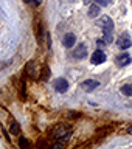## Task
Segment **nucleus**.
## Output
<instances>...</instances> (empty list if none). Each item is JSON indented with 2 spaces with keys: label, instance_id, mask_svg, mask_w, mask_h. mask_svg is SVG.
I'll return each instance as SVG.
<instances>
[{
  "label": "nucleus",
  "instance_id": "7",
  "mask_svg": "<svg viewBox=\"0 0 132 149\" xmlns=\"http://www.w3.org/2000/svg\"><path fill=\"white\" fill-rule=\"evenodd\" d=\"M73 56H75L76 59H84V58H86V56H87V48H86V45H82V44L78 45L76 50L73 51Z\"/></svg>",
  "mask_w": 132,
  "mask_h": 149
},
{
  "label": "nucleus",
  "instance_id": "10",
  "mask_svg": "<svg viewBox=\"0 0 132 149\" xmlns=\"http://www.w3.org/2000/svg\"><path fill=\"white\" fill-rule=\"evenodd\" d=\"M100 14V5H92L89 9V17H96Z\"/></svg>",
  "mask_w": 132,
  "mask_h": 149
},
{
  "label": "nucleus",
  "instance_id": "1",
  "mask_svg": "<svg viewBox=\"0 0 132 149\" xmlns=\"http://www.w3.org/2000/svg\"><path fill=\"white\" fill-rule=\"evenodd\" d=\"M98 25L101 26V30L104 33H112V30H114V22H112V19L107 17V16H103L100 19V22H98Z\"/></svg>",
  "mask_w": 132,
  "mask_h": 149
},
{
  "label": "nucleus",
  "instance_id": "4",
  "mask_svg": "<svg viewBox=\"0 0 132 149\" xmlns=\"http://www.w3.org/2000/svg\"><path fill=\"white\" fill-rule=\"evenodd\" d=\"M106 61V54L103 50H95V53L92 54V64L93 65H100Z\"/></svg>",
  "mask_w": 132,
  "mask_h": 149
},
{
  "label": "nucleus",
  "instance_id": "6",
  "mask_svg": "<svg viewBox=\"0 0 132 149\" xmlns=\"http://www.w3.org/2000/svg\"><path fill=\"white\" fill-rule=\"evenodd\" d=\"M53 134H54V138H68L70 137V130H67V129H64L62 126H56L54 127V130H53Z\"/></svg>",
  "mask_w": 132,
  "mask_h": 149
},
{
  "label": "nucleus",
  "instance_id": "8",
  "mask_svg": "<svg viewBox=\"0 0 132 149\" xmlns=\"http://www.w3.org/2000/svg\"><path fill=\"white\" fill-rule=\"evenodd\" d=\"M75 42H76V37H75L73 33H67V34L64 36V39H62V44H64V47H67V48L73 47Z\"/></svg>",
  "mask_w": 132,
  "mask_h": 149
},
{
  "label": "nucleus",
  "instance_id": "12",
  "mask_svg": "<svg viewBox=\"0 0 132 149\" xmlns=\"http://www.w3.org/2000/svg\"><path fill=\"white\" fill-rule=\"evenodd\" d=\"M11 132L14 135L19 134V124H17V121H13V123H11Z\"/></svg>",
  "mask_w": 132,
  "mask_h": 149
},
{
  "label": "nucleus",
  "instance_id": "16",
  "mask_svg": "<svg viewBox=\"0 0 132 149\" xmlns=\"http://www.w3.org/2000/svg\"><path fill=\"white\" fill-rule=\"evenodd\" d=\"M82 2H84V3H86V5H89V3H92V2H93V0H82Z\"/></svg>",
  "mask_w": 132,
  "mask_h": 149
},
{
  "label": "nucleus",
  "instance_id": "15",
  "mask_svg": "<svg viewBox=\"0 0 132 149\" xmlns=\"http://www.w3.org/2000/svg\"><path fill=\"white\" fill-rule=\"evenodd\" d=\"M20 144H22V146H28V141L25 138H20Z\"/></svg>",
  "mask_w": 132,
  "mask_h": 149
},
{
  "label": "nucleus",
  "instance_id": "3",
  "mask_svg": "<svg viewBox=\"0 0 132 149\" xmlns=\"http://www.w3.org/2000/svg\"><path fill=\"white\" fill-rule=\"evenodd\" d=\"M53 86H54V90L56 92L64 93V92H67V88H68V82H67V79L59 78V79H56V81H54Z\"/></svg>",
  "mask_w": 132,
  "mask_h": 149
},
{
  "label": "nucleus",
  "instance_id": "17",
  "mask_svg": "<svg viewBox=\"0 0 132 149\" xmlns=\"http://www.w3.org/2000/svg\"><path fill=\"white\" fill-rule=\"evenodd\" d=\"M42 2V0H34V3H41Z\"/></svg>",
  "mask_w": 132,
  "mask_h": 149
},
{
  "label": "nucleus",
  "instance_id": "14",
  "mask_svg": "<svg viewBox=\"0 0 132 149\" xmlns=\"http://www.w3.org/2000/svg\"><path fill=\"white\" fill-rule=\"evenodd\" d=\"M42 73H44V74H42V79H45V81H47V79L50 78V74H48V68H44V72H42Z\"/></svg>",
  "mask_w": 132,
  "mask_h": 149
},
{
  "label": "nucleus",
  "instance_id": "18",
  "mask_svg": "<svg viewBox=\"0 0 132 149\" xmlns=\"http://www.w3.org/2000/svg\"><path fill=\"white\" fill-rule=\"evenodd\" d=\"M129 132H132V127H129Z\"/></svg>",
  "mask_w": 132,
  "mask_h": 149
},
{
  "label": "nucleus",
  "instance_id": "13",
  "mask_svg": "<svg viewBox=\"0 0 132 149\" xmlns=\"http://www.w3.org/2000/svg\"><path fill=\"white\" fill-rule=\"evenodd\" d=\"M95 2L100 5V6H107V5L112 3V0H95Z\"/></svg>",
  "mask_w": 132,
  "mask_h": 149
},
{
  "label": "nucleus",
  "instance_id": "9",
  "mask_svg": "<svg viewBox=\"0 0 132 149\" xmlns=\"http://www.w3.org/2000/svg\"><path fill=\"white\" fill-rule=\"evenodd\" d=\"M117 65H120V67H126L129 62H131V56L128 53H123V54H120V56H117Z\"/></svg>",
  "mask_w": 132,
  "mask_h": 149
},
{
  "label": "nucleus",
  "instance_id": "11",
  "mask_svg": "<svg viewBox=\"0 0 132 149\" xmlns=\"http://www.w3.org/2000/svg\"><path fill=\"white\" fill-rule=\"evenodd\" d=\"M120 90H121V93H123V95H126V96H132V86H131V84H124V86L121 87Z\"/></svg>",
  "mask_w": 132,
  "mask_h": 149
},
{
  "label": "nucleus",
  "instance_id": "2",
  "mask_svg": "<svg viewBox=\"0 0 132 149\" xmlns=\"http://www.w3.org/2000/svg\"><path fill=\"white\" fill-rule=\"evenodd\" d=\"M117 44H118V47H120L121 50H126V48H129V47L132 45V40H131V37L126 34V33H123V34L118 37Z\"/></svg>",
  "mask_w": 132,
  "mask_h": 149
},
{
  "label": "nucleus",
  "instance_id": "5",
  "mask_svg": "<svg viewBox=\"0 0 132 149\" xmlns=\"http://www.w3.org/2000/svg\"><path fill=\"white\" fill-rule=\"evenodd\" d=\"M100 86V82L95 81V79H86V81H82L81 84V87H82V90H86V92H92V90H95V88Z\"/></svg>",
  "mask_w": 132,
  "mask_h": 149
}]
</instances>
